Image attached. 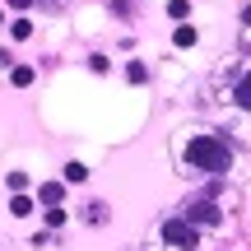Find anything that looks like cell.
I'll return each mask as SVG.
<instances>
[{
	"label": "cell",
	"instance_id": "obj_13",
	"mask_svg": "<svg viewBox=\"0 0 251 251\" xmlns=\"http://www.w3.org/2000/svg\"><path fill=\"white\" fill-rule=\"evenodd\" d=\"M242 24H251V5H247V9H242Z\"/></svg>",
	"mask_w": 251,
	"mask_h": 251
},
{
	"label": "cell",
	"instance_id": "obj_1",
	"mask_svg": "<svg viewBox=\"0 0 251 251\" xmlns=\"http://www.w3.org/2000/svg\"><path fill=\"white\" fill-rule=\"evenodd\" d=\"M186 158L196 163L200 172H228L233 153H228V144H224V140H214V135H196V140L186 144Z\"/></svg>",
	"mask_w": 251,
	"mask_h": 251
},
{
	"label": "cell",
	"instance_id": "obj_7",
	"mask_svg": "<svg viewBox=\"0 0 251 251\" xmlns=\"http://www.w3.org/2000/svg\"><path fill=\"white\" fill-rule=\"evenodd\" d=\"M172 42H177V47H196V28H186V24H181L177 33H172Z\"/></svg>",
	"mask_w": 251,
	"mask_h": 251
},
{
	"label": "cell",
	"instance_id": "obj_8",
	"mask_svg": "<svg viewBox=\"0 0 251 251\" xmlns=\"http://www.w3.org/2000/svg\"><path fill=\"white\" fill-rule=\"evenodd\" d=\"M237 102H242V107H251V70L242 75V84H237Z\"/></svg>",
	"mask_w": 251,
	"mask_h": 251
},
{
	"label": "cell",
	"instance_id": "obj_4",
	"mask_svg": "<svg viewBox=\"0 0 251 251\" xmlns=\"http://www.w3.org/2000/svg\"><path fill=\"white\" fill-rule=\"evenodd\" d=\"M9 214H14V219H24V214H33V200H28L24 191H14V200H9Z\"/></svg>",
	"mask_w": 251,
	"mask_h": 251
},
{
	"label": "cell",
	"instance_id": "obj_14",
	"mask_svg": "<svg viewBox=\"0 0 251 251\" xmlns=\"http://www.w3.org/2000/svg\"><path fill=\"white\" fill-rule=\"evenodd\" d=\"M0 19H5V14H0Z\"/></svg>",
	"mask_w": 251,
	"mask_h": 251
},
{
	"label": "cell",
	"instance_id": "obj_11",
	"mask_svg": "<svg viewBox=\"0 0 251 251\" xmlns=\"http://www.w3.org/2000/svg\"><path fill=\"white\" fill-rule=\"evenodd\" d=\"M126 75H130V84H144V79H149V70H144L140 61H135V65H130V70H126Z\"/></svg>",
	"mask_w": 251,
	"mask_h": 251
},
{
	"label": "cell",
	"instance_id": "obj_6",
	"mask_svg": "<svg viewBox=\"0 0 251 251\" xmlns=\"http://www.w3.org/2000/svg\"><path fill=\"white\" fill-rule=\"evenodd\" d=\"M65 181H70V186H79V181H89V168H84V163H70V168H65Z\"/></svg>",
	"mask_w": 251,
	"mask_h": 251
},
{
	"label": "cell",
	"instance_id": "obj_9",
	"mask_svg": "<svg viewBox=\"0 0 251 251\" xmlns=\"http://www.w3.org/2000/svg\"><path fill=\"white\" fill-rule=\"evenodd\" d=\"M61 181H47V186H42V200H47V205H56V200H61Z\"/></svg>",
	"mask_w": 251,
	"mask_h": 251
},
{
	"label": "cell",
	"instance_id": "obj_5",
	"mask_svg": "<svg viewBox=\"0 0 251 251\" xmlns=\"http://www.w3.org/2000/svg\"><path fill=\"white\" fill-rule=\"evenodd\" d=\"M9 79H14V89H28V84H33V65H14Z\"/></svg>",
	"mask_w": 251,
	"mask_h": 251
},
{
	"label": "cell",
	"instance_id": "obj_12",
	"mask_svg": "<svg viewBox=\"0 0 251 251\" xmlns=\"http://www.w3.org/2000/svg\"><path fill=\"white\" fill-rule=\"evenodd\" d=\"M9 5H14V9H28V5H33V0H9Z\"/></svg>",
	"mask_w": 251,
	"mask_h": 251
},
{
	"label": "cell",
	"instance_id": "obj_2",
	"mask_svg": "<svg viewBox=\"0 0 251 251\" xmlns=\"http://www.w3.org/2000/svg\"><path fill=\"white\" fill-rule=\"evenodd\" d=\"M163 242L191 251V247H200V233H196V224H191V219H168V224H163Z\"/></svg>",
	"mask_w": 251,
	"mask_h": 251
},
{
	"label": "cell",
	"instance_id": "obj_10",
	"mask_svg": "<svg viewBox=\"0 0 251 251\" xmlns=\"http://www.w3.org/2000/svg\"><path fill=\"white\" fill-rule=\"evenodd\" d=\"M9 33H14V37H19V42H28V37H33V24H28V19H19V24H14V28H9Z\"/></svg>",
	"mask_w": 251,
	"mask_h": 251
},
{
	"label": "cell",
	"instance_id": "obj_3",
	"mask_svg": "<svg viewBox=\"0 0 251 251\" xmlns=\"http://www.w3.org/2000/svg\"><path fill=\"white\" fill-rule=\"evenodd\" d=\"M186 219H191V224H205V228H209V224H219V209L209 205V200H200V205H191Z\"/></svg>",
	"mask_w": 251,
	"mask_h": 251
}]
</instances>
